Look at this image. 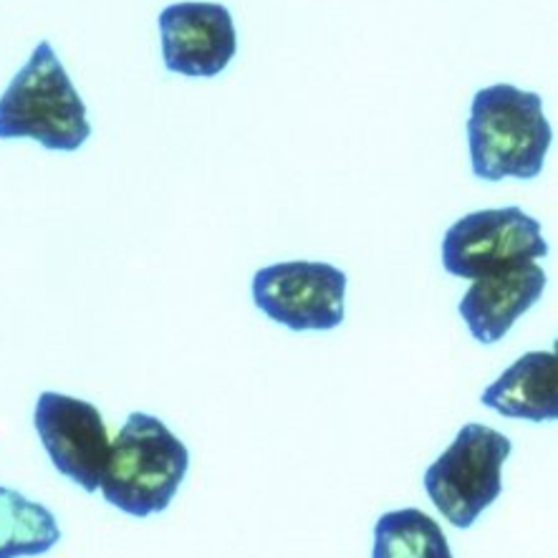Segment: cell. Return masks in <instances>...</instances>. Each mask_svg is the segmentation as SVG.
<instances>
[{
	"label": "cell",
	"instance_id": "cell-9",
	"mask_svg": "<svg viewBox=\"0 0 558 558\" xmlns=\"http://www.w3.org/2000/svg\"><path fill=\"white\" fill-rule=\"evenodd\" d=\"M546 270L536 260L473 281L460 301V316L481 344H496L546 291Z\"/></svg>",
	"mask_w": 558,
	"mask_h": 558
},
{
	"label": "cell",
	"instance_id": "cell-10",
	"mask_svg": "<svg viewBox=\"0 0 558 558\" xmlns=\"http://www.w3.org/2000/svg\"><path fill=\"white\" fill-rule=\"evenodd\" d=\"M481 402L510 420H558V359L554 352H529L485 387Z\"/></svg>",
	"mask_w": 558,
	"mask_h": 558
},
{
	"label": "cell",
	"instance_id": "cell-11",
	"mask_svg": "<svg viewBox=\"0 0 558 558\" xmlns=\"http://www.w3.org/2000/svg\"><path fill=\"white\" fill-rule=\"evenodd\" d=\"M59 538L61 529L49 508L0 485V558L41 556Z\"/></svg>",
	"mask_w": 558,
	"mask_h": 558
},
{
	"label": "cell",
	"instance_id": "cell-12",
	"mask_svg": "<svg viewBox=\"0 0 558 558\" xmlns=\"http://www.w3.org/2000/svg\"><path fill=\"white\" fill-rule=\"evenodd\" d=\"M372 558H456L442 525L420 508L389 510L374 525Z\"/></svg>",
	"mask_w": 558,
	"mask_h": 558
},
{
	"label": "cell",
	"instance_id": "cell-13",
	"mask_svg": "<svg viewBox=\"0 0 558 558\" xmlns=\"http://www.w3.org/2000/svg\"><path fill=\"white\" fill-rule=\"evenodd\" d=\"M554 354H556V359H558V339H556V344H554Z\"/></svg>",
	"mask_w": 558,
	"mask_h": 558
},
{
	"label": "cell",
	"instance_id": "cell-6",
	"mask_svg": "<svg viewBox=\"0 0 558 558\" xmlns=\"http://www.w3.org/2000/svg\"><path fill=\"white\" fill-rule=\"evenodd\" d=\"M347 276L329 263L291 260L253 276V301L291 331H331L344 322Z\"/></svg>",
	"mask_w": 558,
	"mask_h": 558
},
{
	"label": "cell",
	"instance_id": "cell-2",
	"mask_svg": "<svg viewBox=\"0 0 558 558\" xmlns=\"http://www.w3.org/2000/svg\"><path fill=\"white\" fill-rule=\"evenodd\" d=\"M190 468V452L153 414L132 412L111 442L101 496L124 513L147 518L170 508Z\"/></svg>",
	"mask_w": 558,
	"mask_h": 558
},
{
	"label": "cell",
	"instance_id": "cell-1",
	"mask_svg": "<svg viewBox=\"0 0 558 558\" xmlns=\"http://www.w3.org/2000/svg\"><path fill=\"white\" fill-rule=\"evenodd\" d=\"M468 142L475 178L485 182L533 180L544 172L554 126L544 117V99L538 94L496 84L475 94Z\"/></svg>",
	"mask_w": 558,
	"mask_h": 558
},
{
	"label": "cell",
	"instance_id": "cell-3",
	"mask_svg": "<svg viewBox=\"0 0 558 558\" xmlns=\"http://www.w3.org/2000/svg\"><path fill=\"white\" fill-rule=\"evenodd\" d=\"M86 107L49 41H41L0 97V140H36L74 153L89 140Z\"/></svg>",
	"mask_w": 558,
	"mask_h": 558
},
{
	"label": "cell",
	"instance_id": "cell-8",
	"mask_svg": "<svg viewBox=\"0 0 558 558\" xmlns=\"http://www.w3.org/2000/svg\"><path fill=\"white\" fill-rule=\"evenodd\" d=\"M165 66L185 76H218L233 61L238 36L228 8L174 3L159 13Z\"/></svg>",
	"mask_w": 558,
	"mask_h": 558
},
{
	"label": "cell",
	"instance_id": "cell-4",
	"mask_svg": "<svg viewBox=\"0 0 558 558\" xmlns=\"http://www.w3.org/2000/svg\"><path fill=\"white\" fill-rule=\"evenodd\" d=\"M513 442L498 429L468 422L425 473V490L442 518L470 529L504 493V465Z\"/></svg>",
	"mask_w": 558,
	"mask_h": 558
},
{
	"label": "cell",
	"instance_id": "cell-7",
	"mask_svg": "<svg viewBox=\"0 0 558 558\" xmlns=\"http://www.w3.org/2000/svg\"><path fill=\"white\" fill-rule=\"evenodd\" d=\"M34 422L56 470L86 493L99 490L111 458V442L97 407L76 397L44 392L38 397Z\"/></svg>",
	"mask_w": 558,
	"mask_h": 558
},
{
	"label": "cell",
	"instance_id": "cell-5",
	"mask_svg": "<svg viewBox=\"0 0 558 558\" xmlns=\"http://www.w3.org/2000/svg\"><path fill=\"white\" fill-rule=\"evenodd\" d=\"M548 255L541 222L518 207L477 210L460 218L442 241V266L458 278H477Z\"/></svg>",
	"mask_w": 558,
	"mask_h": 558
}]
</instances>
